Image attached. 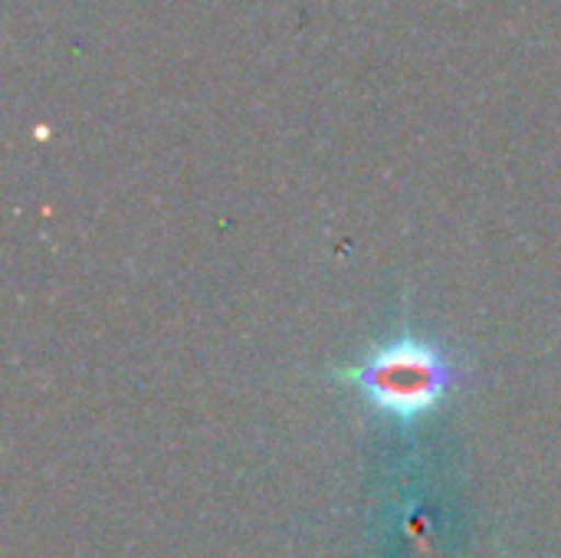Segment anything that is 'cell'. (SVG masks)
<instances>
[{"label": "cell", "mask_w": 561, "mask_h": 558, "mask_svg": "<svg viewBox=\"0 0 561 558\" xmlns=\"http://www.w3.org/2000/svg\"><path fill=\"white\" fill-rule=\"evenodd\" d=\"M342 378L355 385L375 411L398 421H417L450 395L457 365L437 342L404 332L371 349L358 365L345 368Z\"/></svg>", "instance_id": "cell-1"}]
</instances>
